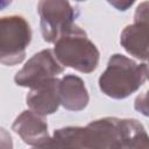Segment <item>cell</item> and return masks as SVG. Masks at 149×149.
I'll use <instances>...</instances> for the list:
<instances>
[{
    "label": "cell",
    "instance_id": "5bb4252c",
    "mask_svg": "<svg viewBox=\"0 0 149 149\" xmlns=\"http://www.w3.org/2000/svg\"><path fill=\"white\" fill-rule=\"evenodd\" d=\"M135 109L141 112L144 115H148V105H147V92L139 95L135 100Z\"/></svg>",
    "mask_w": 149,
    "mask_h": 149
},
{
    "label": "cell",
    "instance_id": "7a4b0ae2",
    "mask_svg": "<svg viewBox=\"0 0 149 149\" xmlns=\"http://www.w3.org/2000/svg\"><path fill=\"white\" fill-rule=\"evenodd\" d=\"M52 52L63 68H71L81 73H91L99 65L100 52L97 45L76 23L58 37Z\"/></svg>",
    "mask_w": 149,
    "mask_h": 149
},
{
    "label": "cell",
    "instance_id": "3957f363",
    "mask_svg": "<svg viewBox=\"0 0 149 149\" xmlns=\"http://www.w3.org/2000/svg\"><path fill=\"white\" fill-rule=\"evenodd\" d=\"M31 42V28L21 15L0 17V63L13 66L23 62Z\"/></svg>",
    "mask_w": 149,
    "mask_h": 149
},
{
    "label": "cell",
    "instance_id": "52a82bcc",
    "mask_svg": "<svg viewBox=\"0 0 149 149\" xmlns=\"http://www.w3.org/2000/svg\"><path fill=\"white\" fill-rule=\"evenodd\" d=\"M148 2L140 3L134 14V22L123 28L120 35L122 48L140 61L148 59Z\"/></svg>",
    "mask_w": 149,
    "mask_h": 149
},
{
    "label": "cell",
    "instance_id": "9c48e42d",
    "mask_svg": "<svg viewBox=\"0 0 149 149\" xmlns=\"http://www.w3.org/2000/svg\"><path fill=\"white\" fill-rule=\"evenodd\" d=\"M12 130H14L24 143L31 147L42 146L50 139L48 123L44 118L35 114L30 109L23 111L16 116L12 125Z\"/></svg>",
    "mask_w": 149,
    "mask_h": 149
},
{
    "label": "cell",
    "instance_id": "ba28073f",
    "mask_svg": "<svg viewBox=\"0 0 149 149\" xmlns=\"http://www.w3.org/2000/svg\"><path fill=\"white\" fill-rule=\"evenodd\" d=\"M26 102L31 112L47 116L57 112L59 102V78L48 79L31 88L26 97Z\"/></svg>",
    "mask_w": 149,
    "mask_h": 149
},
{
    "label": "cell",
    "instance_id": "6da1fadb",
    "mask_svg": "<svg viewBox=\"0 0 149 149\" xmlns=\"http://www.w3.org/2000/svg\"><path fill=\"white\" fill-rule=\"evenodd\" d=\"M147 77V63L139 64L125 55L114 54L109 57L98 84L105 95L112 99H125L135 93L146 83Z\"/></svg>",
    "mask_w": 149,
    "mask_h": 149
},
{
    "label": "cell",
    "instance_id": "277c9868",
    "mask_svg": "<svg viewBox=\"0 0 149 149\" xmlns=\"http://www.w3.org/2000/svg\"><path fill=\"white\" fill-rule=\"evenodd\" d=\"M42 37L48 43H55L69 30L79 15V8L69 1L42 0L37 3Z\"/></svg>",
    "mask_w": 149,
    "mask_h": 149
},
{
    "label": "cell",
    "instance_id": "2e32d148",
    "mask_svg": "<svg viewBox=\"0 0 149 149\" xmlns=\"http://www.w3.org/2000/svg\"><path fill=\"white\" fill-rule=\"evenodd\" d=\"M12 2L10 1H5V0H0V10L5 9L7 6H9Z\"/></svg>",
    "mask_w": 149,
    "mask_h": 149
},
{
    "label": "cell",
    "instance_id": "5b68a950",
    "mask_svg": "<svg viewBox=\"0 0 149 149\" xmlns=\"http://www.w3.org/2000/svg\"><path fill=\"white\" fill-rule=\"evenodd\" d=\"M64 68L54 56L52 50L44 49L31 56L26 64L16 72L14 81L21 87H34L48 79L57 78L63 73Z\"/></svg>",
    "mask_w": 149,
    "mask_h": 149
},
{
    "label": "cell",
    "instance_id": "30bf717a",
    "mask_svg": "<svg viewBox=\"0 0 149 149\" xmlns=\"http://www.w3.org/2000/svg\"><path fill=\"white\" fill-rule=\"evenodd\" d=\"M90 95L84 80L76 74H65L59 79V102L72 112H79L86 108Z\"/></svg>",
    "mask_w": 149,
    "mask_h": 149
},
{
    "label": "cell",
    "instance_id": "8fae6325",
    "mask_svg": "<svg viewBox=\"0 0 149 149\" xmlns=\"http://www.w3.org/2000/svg\"><path fill=\"white\" fill-rule=\"evenodd\" d=\"M118 149H149V137L144 126L136 119H120Z\"/></svg>",
    "mask_w": 149,
    "mask_h": 149
},
{
    "label": "cell",
    "instance_id": "9a60e30c",
    "mask_svg": "<svg viewBox=\"0 0 149 149\" xmlns=\"http://www.w3.org/2000/svg\"><path fill=\"white\" fill-rule=\"evenodd\" d=\"M112 6H114L118 10H122V12H125V10H127L133 3H134V1H120V0H115V1H108Z\"/></svg>",
    "mask_w": 149,
    "mask_h": 149
},
{
    "label": "cell",
    "instance_id": "7c38bea8",
    "mask_svg": "<svg viewBox=\"0 0 149 149\" xmlns=\"http://www.w3.org/2000/svg\"><path fill=\"white\" fill-rule=\"evenodd\" d=\"M13 139L10 133L0 126V149H13Z\"/></svg>",
    "mask_w": 149,
    "mask_h": 149
},
{
    "label": "cell",
    "instance_id": "8992f818",
    "mask_svg": "<svg viewBox=\"0 0 149 149\" xmlns=\"http://www.w3.org/2000/svg\"><path fill=\"white\" fill-rule=\"evenodd\" d=\"M120 134L119 118L93 120L79 129V149H118Z\"/></svg>",
    "mask_w": 149,
    "mask_h": 149
},
{
    "label": "cell",
    "instance_id": "4fadbf2b",
    "mask_svg": "<svg viewBox=\"0 0 149 149\" xmlns=\"http://www.w3.org/2000/svg\"><path fill=\"white\" fill-rule=\"evenodd\" d=\"M31 149H71V148L65 146L64 143L57 141L52 136H50V139L45 143H43L42 146H38V147H33Z\"/></svg>",
    "mask_w": 149,
    "mask_h": 149
}]
</instances>
